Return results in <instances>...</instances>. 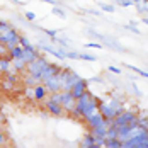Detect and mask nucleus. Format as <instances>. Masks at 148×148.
I'll return each mask as SVG.
<instances>
[{
  "label": "nucleus",
  "mask_w": 148,
  "mask_h": 148,
  "mask_svg": "<svg viewBox=\"0 0 148 148\" xmlns=\"http://www.w3.org/2000/svg\"><path fill=\"white\" fill-rule=\"evenodd\" d=\"M89 82H97V84H104V78H102V77H92Z\"/></svg>",
  "instance_id": "4c0bfd02"
},
{
  "label": "nucleus",
  "mask_w": 148,
  "mask_h": 148,
  "mask_svg": "<svg viewBox=\"0 0 148 148\" xmlns=\"http://www.w3.org/2000/svg\"><path fill=\"white\" fill-rule=\"evenodd\" d=\"M123 111H124V102L116 99V97H111L106 102H99V112L107 119L116 118L119 112H123Z\"/></svg>",
  "instance_id": "f257e3e1"
},
{
  "label": "nucleus",
  "mask_w": 148,
  "mask_h": 148,
  "mask_svg": "<svg viewBox=\"0 0 148 148\" xmlns=\"http://www.w3.org/2000/svg\"><path fill=\"white\" fill-rule=\"evenodd\" d=\"M24 84H26V85H31V87H34V85H38V84H41V78H39L38 75L27 73L26 77H24Z\"/></svg>",
  "instance_id": "f3484780"
},
{
  "label": "nucleus",
  "mask_w": 148,
  "mask_h": 148,
  "mask_svg": "<svg viewBox=\"0 0 148 148\" xmlns=\"http://www.w3.org/2000/svg\"><path fill=\"white\" fill-rule=\"evenodd\" d=\"M5 143H7V136H5L3 131H0V147H3Z\"/></svg>",
  "instance_id": "e433bc0d"
},
{
  "label": "nucleus",
  "mask_w": 148,
  "mask_h": 148,
  "mask_svg": "<svg viewBox=\"0 0 148 148\" xmlns=\"http://www.w3.org/2000/svg\"><path fill=\"white\" fill-rule=\"evenodd\" d=\"M80 78H82L80 75H77L75 72H70L68 78H66V82L61 85V90H65V92H70V90H72V87H73V85L78 82V80H80Z\"/></svg>",
  "instance_id": "9d476101"
},
{
  "label": "nucleus",
  "mask_w": 148,
  "mask_h": 148,
  "mask_svg": "<svg viewBox=\"0 0 148 148\" xmlns=\"http://www.w3.org/2000/svg\"><path fill=\"white\" fill-rule=\"evenodd\" d=\"M101 147H106V138L95 136V148H101Z\"/></svg>",
  "instance_id": "c85d7f7f"
},
{
  "label": "nucleus",
  "mask_w": 148,
  "mask_h": 148,
  "mask_svg": "<svg viewBox=\"0 0 148 148\" xmlns=\"http://www.w3.org/2000/svg\"><path fill=\"white\" fill-rule=\"evenodd\" d=\"M131 92H133L134 95H136V97H141V95H143V94H141V90L138 89V85H136V84H131Z\"/></svg>",
  "instance_id": "2f4dec72"
},
{
  "label": "nucleus",
  "mask_w": 148,
  "mask_h": 148,
  "mask_svg": "<svg viewBox=\"0 0 148 148\" xmlns=\"http://www.w3.org/2000/svg\"><path fill=\"white\" fill-rule=\"evenodd\" d=\"M128 68L131 70V72H134V73L141 75V77H145V78H148V72H145V70H141V68H138V66H134V65H128Z\"/></svg>",
  "instance_id": "aec40b11"
},
{
  "label": "nucleus",
  "mask_w": 148,
  "mask_h": 148,
  "mask_svg": "<svg viewBox=\"0 0 148 148\" xmlns=\"http://www.w3.org/2000/svg\"><path fill=\"white\" fill-rule=\"evenodd\" d=\"M80 60H85V61H97L95 56H92L89 53H80Z\"/></svg>",
  "instance_id": "cd10ccee"
},
{
  "label": "nucleus",
  "mask_w": 148,
  "mask_h": 148,
  "mask_svg": "<svg viewBox=\"0 0 148 148\" xmlns=\"http://www.w3.org/2000/svg\"><path fill=\"white\" fill-rule=\"evenodd\" d=\"M43 84H45L48 94H53V92H60V90H61V84H60V78L56 75L51 77V78H48V80H45Z\"/></svg>",
  "instance_id": "1a4fd4ad"
},
{
  "label": "nucleus",
  "mask_w": 148,
  "mask_h": 148,
  "mask_svg": "<svg viewBox=\"0 0 148 148\" xmlns=\"http://www.w3.org/2000/svg\"><path fill=\"white\" fill-rule=\"evenodd\" d=\"M2 56H9V48H7V45H3V43H0V58Z\"/></svg>",
  "instance_id": "c756f323"
},
{
  "label": "nucleus",
  "mask_w": 148,
  "mask_h": 148,
  "mask_svg": "<svg viewBox=\"0 0 148 148\" xmlns=\"http://www.w3.org/2000/svg\"><path fill=\"white\" fill-rule=\"evenodd\" d=\"M26 19H27V21H34V19H36V14H34V12H26Z\"/></svg>",
  "instance_id": "58836bf2"
},
{
  "label": "nucleus",
  "mask_w": 148,
  "mask_h": 148,
  "mask_svg": "<svg viewBox=\"0 0 148 148\" xmlns=\"http://www.w3.org/2000/svg\"><path fill=\"white\" fill-rule=\"evenodd\" d=\"M46 97H48V90H46L45 84L41 82V84L34 85V101H45Z\"/></svg>",
  "instance_id": "ddd939ff"
},
{
  "label": "nucleus",
  "mask_w": 148,
  "mask_h": 148,
  "mask_svg": "<svg viewBox=\"0 0 148 148\" xmlns=\"http://www.w3.org/2000/svg\"><path fill=\"white\" fill-rule=\"evenodd\" d=\"M19 45L22 46V48H34V46L29 43V39H27L26 36H21V39H19Z\"/></svg>",
  "instance_id": "5701e85b"
},
{
  "label": "nucleus",
  "mask_w": 148,
  "mask_h": 148,
  "mask_svg": "<svg viewBox=\"0 0 148 148\" xmlns=\"http://www.w3.org/2000/svg\"><path fill=\"white\" fill-rule=\"evenodd\" d=\"M0 85L3 87V90H9V92L15 89V87H14V84H12V82H9V80H3V82H0Z\"/></svg>",
  "instance_id": "a878e982"
},
{
  "label": "nucleus",
  "mask_w": 148,
  "mask_h": 148,
  "mask_svg": "<svg viewBox=\"0 0 148 148\" xmlns=\"http://www.w3.org/2000/svg\"><path fill=\"white\" fill-rule=\"evenodd\" d=\"M101 43H104V45H107L109 48H112V49H116V51H126L123 46L119 45V41L118 39H114V38H106V36H101V39H99Z\"/></svg>",
  "instance_id": "9b49d317"
},
{
  "label": "nucleus",
  "mask_w": 148,
  "mask_h": 148,
  "mask_svg": "<svg viewBox=\"0 0 148 148\" xmlns=\"http://www.w3.org/2000/svg\"><path fill=\"white\" fill-rule=\"evenodd\" d=\"M75 102H77V99H75L73 95H72V92H65V90H61V107L65 109V112H72L75 107Z\"/></svg>",
  "instance_id": "20e7f679"
},
{
  "label": "nucleus",
  "mask_w": 148,
  "mask_h": 148,
  "mask_svg": "<svg viewBox=\"0 0 148 148\" xmlns=\"http://www.w3.org/2000/svg\"><path fill=\"white\" fill-rule=\"evenodd\" d=\"M45 107L51 116H63V114H65V109L61 107V104L53 102V101H49L48 97L45 99Z\"/></svg>",
  "instance_id": "0eeeda50"
},
{
  "label": "nucleus",
  "mask_w": 148,
  "mask_h": 148,
  "mask_svg": "<svg viewBox=\"0 0 148 148\" xmlns=\"http://www.w3.org/2000/svg\"><path fill=\"white\" fill-rule=\"evenodd\" d=\"M85 48H95V49H102L104 46L101 45V43H95V41H94V43H87V45H85Z\"/></svg>",
  "instance_id": "72a5a7b5"
},
{
  "label": "nucleus",
  "mask_w": 148,
  "mask_h": 148,
  "mask_svg": "<svg viewBox=\"0 0 148 148\" xmlns=\"http://www.w3.org/2000/svg\"><path fill=\"white\" fill-rule=\"evenodd\" d=\"M45 32L49 36V39H55V38H56V34H58L56 31H53V29H45Z\"/></svg>",
  "instance_id": "f704fd0d"
},
{
  "label": "nucleus",
  "mask_w": 148,
  "mask_h": 148,
  "mask_svg": "<svg viewBox=\"0 0 148 148\" xmlns=\"http://www.w3.org/2000/svg\"><path fill=\"white\" fill-rule=\"evenodd\" d=\"M26 65H27V61L22 58V56H19V58H12V66H14L17 72H24V70H26Z\"/></svg>",
  "instance_id": "dca6fc26"
},
{
  "label": "nucleus",
  "mask_w": 148,
  "mask_h": 148,
  "mask_svg": "<svg viewBox=\"0 0 148 148\" xmlns=\"http://www.w3.org/2000/svg\"><path fill=\"white\" fill-rule=\"evenodd\" d=\"M0 123H5V116L3 114H0Z\"/></svg>",
  "instance_id": "79ce46f5"
},
{
  "label": "nucleus",
  "mask_w": 148,
  "mask_h": 148,
  "mask_svg": "<svg viewBox=\"0 0 148 148\" xmlns=\"http://www.w3.org/2000/svg\"><path fill=\"white\" fill-rule=\"evenodd\" d=\"M39 48H41L43 51H46V53L53 55L55 58H58V60H65V56H63V55H61V53L58 51V48H53V46L46 45V43H43V41H39Z\"/></svg>",
  "instance_id": "4468645a"
},
{
  "label": "nucleus",
  "mask_w": 148,
  "mask_h": 148,
  "mask_svg": "<svg viewBox=\"0 0 148 148\" xmlns=\"http://www.w3.org/2000/svg\"><path fill=\"white\" fill-rule=\"evenodd\" d=\"M107 70H109L111 73H116V75H121V73H123V72H121V68H118V66H112V65H111Z\"/></svg>",
  "instance_id": "c9c22d12"
},
{
  "label": "nucleus",
  "mask_w": 148,
  "mask_h": 148,
  "mask_svg": "<svg viewBox=\"0 0 148 148\" xmlns=\"http://www.w3.org/2000/svg\"><path fill=\"white\" fill-rule=\"evenodd\" d=\"M141 21H143V24H147V26H148V17H147V15H145V17H143Z\"/></svg>",
  "instance_id": "a19ab883"
},
{
  "label": "nucleus",
  "mask_w": 148,
  "mask_h": 148,
  "mask_svg": "<svg viewBox=\"0 0 148 148\" xmlns=\"http://www.w3.org/2000/svg\"><path fill=\"white\" fill-rule=\"evenodd\" d=\"M124 29L131 31V32H134V34H141V32H140V29H138L134 24H126V26H124Z\"/></svg>",
  "instance_id": "7c9ffc66"
},
{
  "label": "nucleus",
  "mask_w": 148,
  "mask_h": 148,
  "mask_svg": "<svg viewBox=\"0 0 148 148\" xmlns=\"http://www.w3.org/2000/svg\"><path fill=\"white\" fill-rule=\"evenodd\" d=\"M87 89H89V80L80 78V80L75 84L73 87H72V90H70V92H72V95H73L75 99H78V97H80V95H82V94H84Z\"/></svg>",
  "instance_id": "6e6552de"
},
{
  "label": "nucleus",
  "mask_w": 148,
  "mask_h": 148,
  "mask_svg": "<svg viewBox=\"0 0 148 148\" xmlns=\"http://www.w3.org/2000/svg\"><path fill=\"white\" fill-rule=\"evenodd\" d=\"M53 14L58 15V17H61V19H65V17H66V14H65V12L60 9V7H53Z\"/></svg>",
  "instance_id": "473e14b6"
},
{
  "label": "nucleus",
  "mask_w": 148,
  "mask_h": 148,
  "mask_svg": "<svg viewBox=\"0 0 148 148\" xmlns=\"http://www.w3.org/2000/svg\"><path fill=\"white\" fill-rule=\"evenodd\" d=\"M0 75H2V72H0Z\"/></svg>",
  "instance_id": "37998d69"
},
{
  "label": "nucleus",
  "mask_w": 148,
  "mask_h": 148,
  "mask_svg": "<svg viewBox=\"0 0 148 148\" xmlns=\"http://www.w3.org/2000/svg\"><path fill=\"white\" fill-rule=\"evenodd\" d=\"M9 56H10V60L22 56V46L15 45V46H12V48H9Z\"/></svg>",
  "instance_id": "6ab92c4d"
},
{
  "label": "nucleus",
  "mask_w": 148,
  "mask_h": 148,
  "mask_svg": "<svg viewBox=\"0 0 148 148\" xmlns=\"http://www.w3.org/2000/svg\"><path fill=\"white\" fill-rule=\"evenodd\" d=\"M80 145H82V148H95V136L92 133H87Z\"/></svg>",
  "instance_id": "2eb2a0df"
},
{
  "label": "nucleus",
  "mask_w": 148,
  "mask_h": 148,
  "mask_svg": "<svg viewBox=\"0 0 148 148\" xmlns=\"http://www.w3.org/2000/svg\"><path fill=\"white\" fill-rule=\"evenodd\" d=\"M38 56H39V51H38V48H22V58L26 60L27 63L34 61Z\"/></svg>",
  "instance_id": "f8f14e48"
},
{
  "label": "nucleus",
  "mask_w": 148,
  "mask_h": 148,
  "mask_svg": "<svg viewBox=\"0 0 148 148\" xmlns=\"http://www.w3.org/2000/svg\"><path fill=\"white\" fill-rule=\"evenodd\" d=\"M101 9H102L104 12H109V14H112V12L116 10V7L111 5V3H101Z\"/></svg>",
  "instance_id": "b1692460"
},
{
  "label": "nucleus",
  "mask_w": 148,
  "mask_h": 148,
  "mask_svg": "<svg viewBox=\"0 0 148 148\" xmlns=\"http://www.w3.org/2000/svg\"><path fill=\"white\" fill-rule=\"evenodd\" d=\"M121 124H138L136 119V112L134 111H123L114 118V126H121Z\"/></svg>",
  "instance_id": "f03ea898"
},
{
  "label": "nucleus",
  "mask_w": 148,
  "mask_h": 148,
  "mask_svg": "<svg viewBox=\"0 0 148 148\" xmlns=\"http://www.w3.org/2000/svg\"><path fill=\"white\" fill-rule=\"evenodd\" d=\"M24 95L31 99V101H34V87H31V85H26V89H24Z\"/></svg>",
  "instance_id": "412c9836"
},
{
  "label": "nucleus",
  "mask_w": 148,
  "mask_h": 148,
  "mask_svg": "<svg viewBox=\"0 0 148 148\" xmlns=\"http://www.w3.org/2000/svg\"><path fill=\"white\" fill-rule=\"evenodd\" d=\"M65 58H68V60H80V53H77V51H66V53H65Z\"/></svg>",
  "instance_id": "393cba45"
},
{
  "label": "nucleus",
  "mask_w": 148,
  "mask_h": 148,
  "mask_svg": "<svg viewBox=\"0 0 148 148\" xmlns=\"http://www.w3.org/2000/svg\"><path fill=\"white\" fill-rule=\"evenodd\" d=\"M106 147L107 148H123V141L119 138H106Z\"/></svg>",
  "instance_id": "a211bd4d"
},
{
  "label": "nucleus",
  "mask_w": 148,
  "mask_h": 148,
  "mask_svg": "<svg viewBox=\"0 0 148 148\" xmlns=\"http://www.w3.org/2000/svg\"><path fill=\"white\" fill-rule=\"evenodd\" d=\"M48 63H49V61L39 55L38 58L34 60V61H31V63H27V65H26V72H27V73H32V75H38V77H39V73L43 72V68H45Z\"/></svg>",
  "instance_id": "7ed1b4c3"
},
{
  "label": "nucleus",
  "mask_w": 148,
  "mask_h": 148,
  "mask_svg": "<svg viewBox=\"0 0 148 148\" xmlns=\"http://www.w3.org/2000/svg\"><path fill=\"white\" fill-rule=\"evenodd\" d=\"M60 65H56V63H48L45 68H43V72L39 73V78H41V82H45V80H48V78H51V77H55V75L60 72Z\"/></svg>",
  "instance_id": "423d86ee"
},
{
  "label": "nucleus",
  "mask_w": 148,
  "mask_h": 148,
  "mask_svg": "<svg viewBox=\"0 0 148 148\" xmlns=\"http://www.w3.org/2000/svg\"><path fill=\"white\" fill-rule=\"evenodd\" d=\"M9 29H10V24H9L7 21H0V34H3V32H7Z\"/></svg>",
  "instance_id": "bb28decb"
},
{
  "label": "nucleus",
  "mask_w": 148,
  "mask_h": 148,
  "mask_svg": "<svg viewBox=\"0 0 148 148\" xmlns=\"http://www.w3.org/2000/svg\"><path fill=\"white\" fill-rule=\"evenodd\" d=\"M123 148H148V136H136L123 143Z\"/></svg>",
  "instance_id": "39448f33"
},
{
  "label": "nucleus",
  "mask_w": 148,
  "mask_h": 148,
  "mask_svg": "<svg viewBox=\"0 0 148 148\" xmlns=\"http://www.w3.org/2000/svg\"><path fill=\"white\" fill-rule=\"evenodd\" d=\"M49 101H53V102H61V90L60 92H53V94H49V97H48Z\"/></svg>",
  "instance_id": "4be33fe9"
},
{
  "label": "nucleus",
  "mask_w": 148,
  "mask_h": 148,
  "mask_svg": "<svg viewBox=\"0 0 148 148\" xmlns=\"http://www.w3.org/2000/svg\"><path fill=\"white\" fill-rule=\"evenodd\" d=\"M43 2H46V3H49V5H55V7L58 5V2H55V0H43Z\"/></svg>",
  "instance_id": "ea45409f"
}]
</instances>
